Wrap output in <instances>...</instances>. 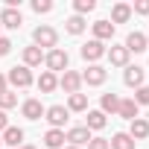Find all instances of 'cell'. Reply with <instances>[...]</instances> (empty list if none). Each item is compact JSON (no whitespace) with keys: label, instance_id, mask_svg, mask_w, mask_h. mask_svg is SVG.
Listing matches in <instances>:
<instances>
[{"label":"cell","instance_id":"1","mask_svg":"<svg viewBox=\"0 0 149 149\" xmlns=\"http://www.w3.org/2000/svg\"><path fill=\"white\" fill-rule=\"evenodd\" d=\"M32 44L41 47V50L47 47V53H50V50L58 47V32H56L50 24H41V26H35V32H32Z\"/></svg>","mask_w":149,"mask_h":149},{"label":"cell","instance_id":"2","mask_svg":"<svg viewBox=\"0 0 149 149\" xmlns=\"http://www.w3.org/2000/svg\"><path fill=\"white\" fill-rule=\"evenodd\" d=\"M6 82H9L12 88H29V85L35 82V76H32V70H29V67L18 64V67H12V70L6 73Z\"/></svg>","mask_w":149,"mask_h":149},{"label":"cell","instance_id":"3","mask_svg":"<svg viewBox=\"0 0 149 149\" xmlns=\"http://www.w3.org/2000/svg\"><path fill=\"white\" fill-rule=\"evenodd\" d=\"M67 50H61V47H56V50H50V53H44V64H47V70L50 73H58V70H67Z\"/></svg>","mask_w":149,"mask_h":149},{"label":"cell","instance_id":"4","mask_svg":"<svg viewBox=\"0 0 149 149\" xmlns=\"http://www.w3.org/2000/svg\"><path fill=\"white\" fill-rule=\"evenodd\" d=\"M105 79H108V70H105L102 64H88L85 73H82V85H91V88L105 85Z\"/></svg>","mask_w":149,"mask_h":149},{"label":"cell","instance_id":"5","mask_svg":"<svg viewBox=\"0 0 149 149\" xmlns=\"http://www.w3.org/2000/svg\"><path fill=\"white\" fill-rule=\"evenodd\" d=\"M58 88L70 97V94H79L82 91V73L79 70H64L61 79H58Z\"/></svg>","mask_w":149,"mask_h":149},{"label":"cell","instance_id":"6","mask_svg":"<svg viewBox=\"0 0 149 149\" xmlns=\"http://www.w3.org/2000/svg\"><path fill=\"white\" fill-rule=\"evenodd\" d=\"M79 53H82V58H85L88 64H97V61H100V58L105 56V44H102V41H94V38H91L88 44H82V50H79Z\"/></svg>","mask_w":149,"mask_h":149},{"label":"cell","instance_id":"7","mask_svg":"<svg viewBox=\"0 0 149 149\" xmlns=\"http://www.w3.org/2000/svg\"><path fill=\"white\" fill-rule=\"evenodd\" d=\"M67 117H70V111H67L64 105H50V108L44 111V120L50 123V129H61V126L67 123Z\"/></svg>","mask_w":149,"mask_h":149},{"label":"cell","instance_id":"8","mask_svg":"<svg viewBox=\"0 0 149 149\" xmlns=\"http://www.w3.org/2000/svg\"><path fill=\"white\" fill-rule=\"evenodd\" d=\"M143 79H146V70L143 67H137V64H129V67H123V82L129 85V88H140L143 85Z\"/></svg>","mask_w":149,"mask_h":149},{"label":"cell","instance_id":"9","mask_svg":"<svg viewBox=\"0 0 149 149\" xmlns=\"http://www.w3.org/2000/svg\"><path fill=\"white\" fill-rule=\"evenodd\" d=\"M91 137H94V134H91L85 126H73V129L64 132V140H70V146H79V149H82L85 143H91Z\"/></svg>","mask_w":149,"mask_h":149},{"label":"cell","instance_id":"10","mask_svg":"<svg viewBox=\"0 0 149 149\" xmlns=\"http://www.w3.org/2000/svg\"><path fill=\"white\" fill-rule=\"evenodd\" d=\"M105 56H108V61H111V67H129V50L123 47V44H111V50H105Z\"/></svg>","mask_w":149,"mask_h":149},{"label":"cell","instance_id":"11","mask_svg":"<svg viewBox=\"0 0 149 149\" xmlns=\"http://www.w3.org/2000/svg\"><path fill=\"white\" fill-rule=\"evenodd\" d=\"M44 105H41V100H35V97H29V100H24L21 102V114L26 117V120H41L44 117Z\"/></svg>","mask_w":149,"mask_h":149},{"label":"cell","instance_id":"12","mask_svg":"<svg viewBox=\"0 0 149 149\" xmlns=\"http://www.w3.org/2000/svg\"><path fill=\"white\" fill-rule=\"evenodd\" d=\"M0 140H3V146H6V149H18V146H24V129L9 126L3 134H0Z\"/></svg>","mask_w":149,"mask_h":149},{"label":"cell","instance_id":"13","mask_svg":"<svg viewBox=\"0 0 149 149\" xmlns=\"http://www.w3.org/2000/svg\"><path fill=\"white\" fill-rule=\"evenodd\" d=\"M91 29H94V41H111L114 38V24L111 21H97V24H91Z\"/></svg>","mask_w":149,"mask_h":149},{"label":"cell","instance_id":"14","mask_svg":"<svg viewBox=\"0 0 149 149\" xmlns=\"http://www.w3.org/2000/svg\"><path fill=\"white\" fill-rule=\"evenodd\" d=\"M24 24V15L18 9H3L0 12V26H6V29H21Z\"/></svg>","mask_w":149,"mask_h":149},{"label":"cell","instance_id":"15","mask_svg":"<svg viewBox=\"0 0 149 149\" xmlns=\"http://www.w3.org/2000/svg\"><path fill=\"white\" fill-rule=\"evenodd\" d=\"M123 47H126L129 53H143V50L149 47V41H146V35H143V32H129Z\"/></svg>","mask_w":149,"mask_h":149},{"label":"cell","instance_id":"16","mask_svg":"<svg viewBox=\"0 0 149 149\" xmlns=\"http://www.w3.org/2000/svg\"><path fill=\"white\" fill-rule=\"evenodd\" d=\"M38 64H44V50L35 47V44H32V47H24V67L32 70V67H38Z\"/></svg>","mask_w":149,"mask_h":149},{"label":"cell","instance_id":"17","mask_svg":"<svg viewBox=\"0 0 149 149\" xmlns=\"http://www.w3.org/2000/svg\"><path fill=\"white\" fill-rule=\"evenodd\" d=\"M129 137L137 143V140H146L149 137V120H143V117H137V120H132V126H129Z\"/></svg>","mask_w":149,"mask_h":149},{"label":"cell","instance_id":"18","mask_svg":"<svg viewBox=\"0 0 149 149\" xmlns=\"http://www.w3.org/2000/svg\"><path fill=\"white\" fill-rule=\"evenodd\" d=\"M117 114H120L123 120H129V123H132V120H137V117H140V108L134 105V100H132V97H129V100H123V97H120V108H117Z\"/></svg>","mask_w":149,"mask_h":149},{"label":"cell","instance_id":"19","mask_svg":"<svg viewBox=\"0 0 149 149\" xmlns=\"http://www.w3.org/2000/svg\"><path fill=\"white\" fill-rule=\"evenodd\" d=\"M35 85H38V91H41V94H53V91L58 88V76H56V73H50V70H44L41 76H38V82H35Z\"/></svg>","mask_w":149,"mask_h":149},{"label":"cell","instance_id":"20","mask_svg":"<svg viewBox=\"0 0 149 149\" xmlns=\"http://www.w3.org/2000/svg\"><path fill=\"white\" fill-rule=\"evenodd\" d=\"M44 146L47 149H64V129H47Z\"/></svg>","mask_w":149,"mask_h":149},{"label":"cell","instance_id":"21","mask_svg":"<svg viewBox=\"0 0 149 149\" xmlns=\"http://www.w3.org/2000/svg\"><path fill=\"white\" fill-rule=\"evenodd\" d=\"M129 18H132L129 3H114L111 6V24H129Z\"/></svg>","mask_w":149,"mask_h":149},{"label":"cell","instance_id":"22","mask_svg":"<svg viewBox=\"0 0 149 149\" xmlns=\"http://www.w3.org/2000/svg\"><path fill=\"white\" fill-rule=\"evenodd\" d=\"M117 108H120V97L111 91V94H102V100H100V111L108 117V114H117Z\"/></svg>","mask_w":149,"mask_h":149},{"label":"cell","instance_id":"23","mask_svg":"<svg viewBox=\"0 0 149 149\" xmlns=\"http://www.w3.org/2000/svg\"><path fill=\"white\" fill-rule=\"evenodd\" d=\"M137 143L129 137V132H117V134H111V140H108V149H134Z\"/></svg>","mask_w":149,"mask_h":149},{"label":"cell","instance_id":"24","mask_svg":"<svg viewBox=\"0 0 149 149\" xmlns=\"http://www.w3.org/2000/svg\"><path fill=\"white\" fill-rule=\"evenodd\" d=\"M105 114L102 111H88V117H85V129L88 132H100V129H105Z\"/></svg>","mask_w":149,"mask_h":149},{"label":"cell","instance_id":"25","mask_svg":"<svg viewBox=\"0 0 149 149\" xmlns=\"http://www.w3.org/2000/svg\"><path fill=\"white\" fill-rule=\"evenodd\" d=\"M64 29H67L70 35H82V32L88 29V21H85V18H79V15H70V18L64 21Z\"/></svg>","mask_w":149,"mask_h":149},{"label":"cell","instance_id":"26","mask_svg":"<svg viewBox=\"0 0 149 149\" xmlns=\"http://www.w3.org/2000/svg\"><path fill=\"white\" fill-rule=\"evenodd\" d=\"M64 108H67V111H88V97H85L82 91H79V94H70Z\"/></svg>","mask_w":149,"mask_h":149},{"label":"cell","instance_id":"27","mask_svg":"<svg viewBox=\"0 0 149 149\" xmlns=\"http://www.w3.org/2000/svg\"><path fill=\"white\" fill-rule=\"evenodd\" d=\"M94 9H97V0H73V12H76L79 18H85Z\"/></svg>","mask_w":149,"mask_h":149},{"label":"cell","instance_id":"28","mask_svg":"<svg viewBox=\"0 0 149 149\" xmlns=\"http://www.w3.org/2000/svg\"><path fill=\"white\" fill-rule=\"evenodd\" d=\"M15 105H18V94H15L12 88L0 94V111H9V108H15Z\"/></svg>","mask_w":149,"mask_h":149},{"label":"cell","instance_id":"29","mask_svg":"<svg viewBox=\"0 0 149 149\" xmlns=\"http://www.w3.org/2000/svg\"><path fill=\"white\" fill-rule=\"evenodd\" d=\"M132 100H134V105H137V108H140V105H149V85H140V88L134 91V97H132Z\"/></svg>","mask_w":149,"mask_h":149},{"label":"cell","instance_id":"30","mask_svg":"<svg viewBox=\"0 0 149 149\" xmlns=\"http://www.w3.org/2000/svg\"><path fill=\"white\" fill-rule=\"evenodd\" d=\"M32 12H35V15H47V12H53V0H32Z\"/></svg>","mask_w":149,"mask_h":149},{"label":"cell","instance_id":"31","mask_svg":"<svg viewBox=\"0 0 149 149\" xmlns=\"http://www.w3.org/2000/svg\"><path fill=\"white\" fill-rule=\"evenodd\" d=\"M132 15H149V0H134Z\"/></svg>","mask_w":149,"mask_h":149},{"label":"cell","instance_id":"32","mask_svg":"<svg viewBox=\"0 0 149 149\" xmlns=\"http://www.w3.org/2000/svg\"><path fill=\"white\" fill-rule=\"evenodd\" d=\"M88 149H108V140H105V137H91Z\"/></svg>","mask_w":149,"mask_h":149},{"label":"cell","instance_id":"33","mask_svg":"<svg viewBox=\"0 0 149 149\" xmlns=\"http://www.w3.org/2000/svg\"><path fill=\"white\" fill-rule=\"evenodd\" d=\"M9 53H12V41L0 35V58H3V56H9Z\"/></svg>","mask_w":149,"mask_h":149},{"label":"cell","instance_id":"34","mask_svg":"<svg viewBox=\"0 0 149 149\" xmlns=\"http://www.w3.org/2000/svg\"><path fill=\"white\" fill-rule=\"evenodd\" d=\"M9 129V117H6V111H0V134H3Z\"/></svg>","mask_w":149,"mask_h":149},{"label":"cell","instance_id":"35","mask_svg":"<svg viewBox=\"0 0 149 149\" xmlns=\"http://www.w3.org/2000/svg\"><path fill=\"white\" fill-rule=\"evenodd\" d=\"M9 91V82H6V73H0V94Z\"/></svg>","mask_w":149,"mask_h":149},{"label":"cell","instance_id":"36","mask_svg":"<svg viewBox=\"0 0 149 149\" xmlns=\"http://www.w3.org/2000/svg\"><path fill=\"white\" fill-rule=\"evenodd\" d=\"M18 149H35V146H32V143H24V146H18Z\"/></svg>","mask_w":149,"mask_h":149},{"label":"cell","instance_id":"37","mask_svg":"<svg viewBox=\"0 0 149 149\" xmlns=\"http://www.w3.org/2000/svg\"><path fill=\"white\" fill-rule=\"evenodd\" d=\"M64 149H79V146H64Z\"/></svg>","mask_w":149,"mask_h":149},{"label":"cell","instance_id":"38","mask_svg":"<svg viewBox=\"0 0 149 149\" xmlns=\"http://www.w3.org/2000/svg\"><path fill=\"white\" fill-rule=\"evenodd\" d=\"M0 149H3V140H0Z\"/></svg>","mask_w":149,"mask_h":149},{"label":"cell","instance_id":"39","mask_svg":"<svg viewBox=\"0 0 149 149\" xmlns=\"http://www.w3.org/2000/svg\"><path fill=\"white\" fill-rule=\"evenodd\" d=\"M146 41H149V35H146Z\"/></svg>","mask_w":149,"mask_h":149},{"label":"cell","instance_id":"40","mask_svg":"<svg viewBox=\"0 0 149 149\" xmlns=\"http://www.w3.org/2000/svg\"><path fill=\"white\" fill-rule=\"evenodd\" d=\"M0 29H3V26H0Z\"/></svg>","mask_w":149,"mask_h":149}]
</instances>
